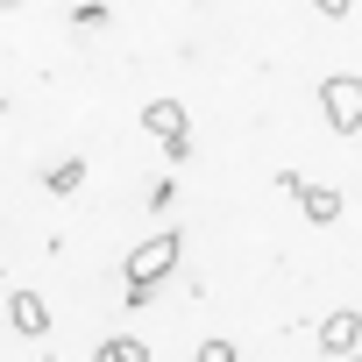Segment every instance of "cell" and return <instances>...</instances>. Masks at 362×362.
<instances>
[{"instance_id":"6da1fadb","label":"cell","mask_w":362,"mask_h":362,"mask_svg":"<svg viewBox=\"0 0 362 362\" xmlns=\"http://www.w3.org/2000/svg\"><path fill=\"white\" fill-rule=\"evenodd\" d=\"M177 256H185V235H177V228H156L149 242H135V249H128V263H121L128 291H156V284L177 270Z\"/></svg>"},{"instance_id":"7a4b0ae2","label":"cell","mask_w":362,"mask_h":362,"mask_svg":"<svg viewBox=\"0 0 362 362\" xmlns=\"http://www.w3.org/2000/svg\"><path fill=\"white\" fill-rule=\"evenodd\" d=\"M320 114H327L334 135H355V128H362V78H355V71L320 78Z\"/></svg>"},{"instance_id":"4fadbf2b","label":"cell","mask_w":362,"mask_h":362,"mask_svg":"<svg viewBox=\"0 0 362 362\" xmlns=\"http://www.w3.org/2000/svg\"><path fill=\"white\" fill-rule=\"evenodd\" d=\"M0 291H8V277H0Z\"/></svg>"},{"instance_id":"7c38bea8","label":"cell","mask_w":362,"mask_h":362,"mask_svg":"<svg viewBox=\"0 0 362 362\" xmlns=\"http://www.w3.org/2000/svg\"><path fill=\"white\" fill-rule=\"evenodd\" d=\"M0 114H8V100H0Z\"/></svg>"},{"instance_id":"5b68a950","label":"cell","mask_w":362,"mask_h":362,"mask_svg":"<svg viewBox=\"0 0 362 362\" xmlns=\"http://www.w3.org/2000/svg\"><path fill=\"white\" fill-rule=\"evenodd\" d=\"M142 128H149L156 142H177V135H192V114L177 107V100H149V107H142Z\"/></svg>"},{"instance_id":"8fae6325","label":"cell","mask_w":362,"mask_h":362,"mask_svg":"<svg viewBox=\"0 0 362 362\" xmlns=\"http://www.w3.org/2000/svg\"><path fill=\"white\" fill-rule=\"evenodd\" d=\"M71 22H78V29H100V22H107V8H100V0H86V8H71Z\"/></svg>"},{"instance_id":"9c48e42d","label":"cell","mask_w":362,"mask_h":362,"mask_svg":"<svg viewBox=\"0 0 362 362\" xmlns=\"http://www.w3.org/2000/svg\"><path fill=\"white\" fill-rule=\"evenodd\" d=\"M170 199H177V185H170V177H156V185H149V214H170Z\"/></svg>"},{"instance_id":"30bf717a","label":"cell","mask_w":362,"mask_h":362,"mask_svg":"<svg viewBox=\"0 0 362 362\" xmlns=\"http://www.w3.org/2000/svg\"><path fill=\"white\" fill-rule=\"evenodd\" d=\"M192 362H235V341H199V355Z\"/></svg>"},{"instance_id":"8992f818","label":"cell","mask_w":362,"mask_h":362,"mask_svg":"<svg viewBox=\"0 0 362 362\" xmlns=\"http://www.w3.org/2000/svg\"><path fill=\"white\" fill-rule=\"evenodd\" d=\"M298 206H305V221H313V228H334L348 199H341L334 185H305V192H298Z\"/></svg>"},{"instance_id":"52a82bcc","label":"cell","mask_w":362,"mask_h":362,"mask_svg":"<svg viewBox=\"0 0 362 362\" xmlns=\"http://www.w3.org/2000/svg\"><path fill=\"white\" fill-rule=\"evenodd\" d=\"M93 362H149V341L114 334V341H100V348H93Z\"/></svg>"},{"instance_id":"ba28073f","label":"cell","mask_w":362,"mask_h":362,"mask_svg":"<svg viewBox=\"0 0 362 362\" xmlns=\"http://www.w3.org/2000/svg\"><path fill=\"white\" fill-rule=\"evenodd\" d=\"M43 185H50V192H78V185H86V156H64V163H50V170H43Z\"/></svg>"},{"instance_id":"5bb4252c","label":"cell","mask_w":362,"mask_h":362,"mask_svg":"<svg viewBox=\"0 0 362 362\" xmlns=\"http://www.w3.org/2000/svg\"><path fill=\"white\" fill-rule=\"evenodd\" d=\"M348 362H362V355H348Z\"/></svg>"},{"instance_id":"3957f363","label":"cell","mask_w":362,"mask_h":362,"mask_svg":"<svg viewBox=\"0 0 362 362\" xmlns=\"http://www.w3.org/2000/svg\"><path fill=\"white\" fill-rule=\"evenodd\" d=\"M320 348H327L334 362H348V355H362V313H355V305H341V313H327V320H320Z\"/></svg>"},{"instance_id":"277c9868","label":"cell","mask_w":362,"mask_h":362,"mask_svg":"<svg viewBox=\"0 0 362 362\" xmlns=\"http://www.w3.org/2000/svg\"><path fill=\"white\" fill-rule=\"evenodd\" d=\"M8 320H15L22 341H43V334H50V305H43L36 291H8Z\"/></svg>"}]
</instances>
